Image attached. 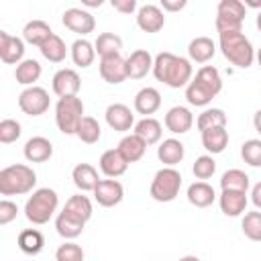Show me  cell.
I'll return each instance as SVG.
<instances>
[{
    "instance_id": "obj_1",
    "label": "cell",
    "mask_w": 261,
    "mask_h": 261,
    "mask_svg": "<svg viewBox=\"0 0 261 261\" xmlns=\"http://www.w3.org/2000/svg\"><path fill=\"white\" fill-rule=\"evenodd\" d=\"M192 61L179 55H173L169 51H161L155 55L153 61V75L157 82L169 86V88H184L192 82Z\"/></svg>"
},
{
    "instance_id": "obj_2",
    "label": "cell",
    "mask_w": 261,
    "mask_h": 261,
    "mask_svg": "<svg viewBox=\"0 0 261 261\" xmlns=\"http://www.w3.org/2000/svg\"><path fill=\"white\" fill-rule=\"evenodd\" d=\"M37 186V173L24 163L8 165L0 171V194L2 196H22L33 192Z\"/></svg>"
},
{
    "instance_id": "obj_3",
    "label": "cell",
    "mask_w": 261,
    "mask_h": 261,
    "mask_svg": "<svg viewBox=\"0 0 261 261\" xmlns=\"http://www.w3.org/2000/svg\"><path fill=\"white\" fill-rule=\"evenodd\" d=\"M218 41H220V51H222L224 59H228L232 65H237L241 69H247L253 65L255 49L243 33H220Z\"/></svg>"
},
{
    "instance_id": "obj_4",
    "label": "cell",
    "mask_w": 261,
    "mask_h": 261,
    "mask_svg": "<svg viewBox=\"0 0 261 261\" xmlns=\"http://www.w3.org/2000/svg\"><path fill=\"white\" fill-rule=\"evenodd\" d=\"M57 206H59L57 192L51 190V188H39L27 200V204H24V216L33 224H47L51 220V216L55 214Z\"/></svg>"
},
{
    "instance_id": "obj_5",
    "label": "cell",
    "mask_w": 261,
    "mask_h": 261,
    "mask_svg": "<svg viewBox=\"0 0 261 261\" xmlns=\"http://www.w3.org/2000/svg\"><path fill=\"white\" fill-rule=\"evenodd\" d=\"M84 120V102L77 96L59 98L55 104V122L63 135H75Z\"/></svg>"
},
{
    "instance_id": "obj_6",
    "label": "cell",
    "mask_w": 261,
    "mask_h": 261,
    "mask_svg": "<svg viewBox=\"0 0 261 261\" xmlns=\"http://www.w3.org/2000/svg\"><path fill=\"white\" fill-rule=\"evenodd\" d=\"M181 188V173L175 167H161L149 188V194L155 202H173Z\"/></svg>"
},
{
    "instance_id": "obj_7",
    "label": "cell",
    "mask_w": 261,
    "mask_h": 261,
    "mask_svg": "<svg viewBox=\"0 0 261 261\" xmlns=\"http://www.w3.org/2000/svg\"><path fill=\"white\" fill-rule=\"evenodd\" d=\"M247 8L241 0H220L216 8V31L220 33H243Z\"/></svg>"
},
{
    "instance_id": "obj_8",
    "label": "cell",
    "mask_w": 261,
    "mask_h": 261,
    "mask_svg": "<svg viewBox=\"0 0 261 261\" xmlns=\"http://www.w3.org/2000/svg\"><path fill=\"white\" fill-rule=\"evenodd\" d=\"M18 108L29 116H41L49 110V92L41 86L24 88L18 94Z\"/></svg>"
},
{
    "instance_id": "obj_9",
    "label": "cell",
    "mask_w": 261,
    "mask_h": 261,
    "mask_svg": "<svg viewBox=\"0 0 261 261\" xmlns=\"http://www.w3.org/2000/svg\"><path fill=\"white\" fill-rule=\"evenodd\" d=\"M61 22L65 29H69L71 33L82 35V39L90 33H94L96 29V20L92 16V12L84 10V8H67L61 16Z\"/></svg>"
},
{
    "instance_id": "obj_10",
    "label": "cell",
    "mask_w": 261,
    "mask_h": 261,
    "mask_svg": "<svg viewBox=\"0 0 261 261\" xmlns=\"http://www.w3.org/2000/svg\"><path fill=\"white\" fill-rule=\"evenodd\" d=\"M53 92L55 96L59 98H69V96H77L80 88H82V80H80V73L71 67H63L59 69L55 75H53Z\"/></svg>"
},
{
    "instance_id": "obj_11",
    "label": "cell",
    "mask_w": 261,
    "mask_h": 261,
    "mask_svg": "<svg viewBox=\"0 0 261 261\" xmlns=\"http://www.w3.org/2000/svg\"><path fill=\"white\" fill-rule=\"evenodd\" d=\"M137 24L145 33H159L165 27V12L157 4H143L137 10Z\"/></svg>"
},
{
    "instance_id": "obj_12",
    "label": "cell",
    "mask_w": 261,
    "mask_h": 261,
    "mask_svg": "<svg viewBox=\"0 0 261 261\" xmlns=\"http://www.w3.org/2000/svg\"><path fill=\"white\" fill-rule=\"evenodd\" d=\"M94 198L100 206L104 208H112L116 204L122 202L124 198V188L118 179H100L96 190H94Z\"/></svg>"
},
{
    "instance_id": "obj_13",
    "label": "cell",
    "mask_w": 261,
    "mask_h": 261,
    "mask_svg": "<svg viewBox=\"0 0 261 261\" xmlns=\"http://www.w3.org/2000/svg\"><path fill=\"white\" fill-rule=\"evenodd\" d=\"M104 116H106V124L116 133H126L135 126V114L130 112V108L126 104H120V102L110 104L106 108Z\"/></svg>"
},
{
    "instance_id": "obj_14",
    "label": "cell",
    "mask_w": 261,
    "mask_h": 261,
    "mask_svg": "<svg viewBox=\"0 0 261 261\" xmlns=\"http://www.w3.org/2000/svg\"><path fill=\"white\" fill-rule=\"evenodd\" d=\"M98 69H100L102 80L108 84H122L128 77L126 75V59L120 53L110 55V57H102Z\"/></svg>"
},
{
    "instance_id": "obj_15",
    "label": "cell",
    "mask_w": 261,
    "mask_h": 261,
    "mask_svg": "<svg viewBox=\"0 0 261 261\" xmlns=\"http://www.w3.org/2000/svg\"><path fill=\"white\" fill-rule=\"evenodd\" d=\"M163 122H165V128L169 133H173V135H186L194 126V114L186 106H173V108L167 110Z\"/></svg>"
},
{
    "instance_id": "obj_16",
    "label": "cell",
    "mask_w": 261,
    "mask_h": 261,
    "mask_svg": "<svg viewBox=\"0 0 261 261\" xmlns=\"http://www.w3.org/2000/svg\"><path fill=\"white\" fill-rule=\"evenodd\" d=\"M24 57V41L6 33V31H0V59L8 65L12 63H20Z\"/></svg>"
},
{
    "instance_id": "obj_17",
    "label": "cell",
    "mask_w": 261,
    "mask_h": 261,
    "mask_svg": "<svg viewBox=\"0 0 261 261\" xmlns=\"http://www.w3.org/2000/svg\"><path fill=\"white\" fill-rule=\"evenodd\" d=\"M153 61H155V57L147 49H135L126 57V75L130 80L145 77L149 71H153Z\"/></svg>"
},
{
    "instance_id": "obj_18",
    "label": "cell",
    "mask_w": 261,
    "mask_h": 261,
    "mask_svg": "<svg viewBox=\"0 0 261 261\" xmlns=\"http://www.w3.org/2000/svg\"><path fill=\"white\" fill-rule=\"evenodd\" d=\"M22 153H24V159H27L29 163H45V161H49L51 155H53V145H51V141L45 139V137H31V139L24 143Z\"/></svg>"
},
{
    "instance_id": "obj_19",
    "label": "cell",
    "mask_w": 261,
    "mask_h": 261,
    "mask_svg": "<svg viewBox=\"0 0 261 261\" xmlns=\"http://www.w3.org/2000/svg\"><path fill=\"white\" fill-rule=\"evenodd\" d=\"M159 108H161V94H159L157 88L147 86V88H141L137 92V96H135V110L139 114H143L147 118V116L155 114Z\"/></svg>"
},
{
    "instance_id": "obj_20",
    "label": "cell",
    "mask_w": 261,
    "mask_h": 261,
    "mask_svg": "<svg viewBox=\"0 0 261 261\" xmlns=\"http://www.w3.org/2000/svg\"><path fill=\"white\" fill-rule=\"evenodd\" d=\"M126 167H128V163H126V159L120 155L118 149H108V151H104V153L100 155V171H102L108 179L120 177V175L126 171Z\"/></svg>"
},
{
    "instance_id": "obj_21",
    "label": "cell",
    "mask_w": 261,
    "mask_h": 261,
    "mask_svg": "<svg viewBox=\"0 0 261 261\" xmlns=\"http://www.w3.org/2000/svg\"><path fill=\"white\" fill-rule=\"evenodd\" d=\"M184 155H186L184 143L177 139H163L157 147V157L165 167H175L177 163H181Z\"/></svg>"
},
{
    "instance_id": "obj_22",
    "label": "cell",
    "mask_w": 261,
    "mask_h": 261,
    "mask_svg": "<svg viewBox=\"0 0 261 261\" xmlns=\"http://www.w3.org/2000/svg\"><path fill=\"white\" fill-rule=\"evenodd\" d=\"M84 226L86 222L73 214H69L67 210H61L55 218V228H57V234L71 241V239H77L82 232H84Z\"/></svg>"
},
{
    "instance_id": "obj_23",
    "label": "cell",
    "mask_w": 261,
    "mask_h": 261,
    "mask_svg": "<svg viewBox=\"0 0 261 261\" xmlns=\"http://www.w3.org/2000/svg\"><path fill=\"white\" fill-rule=\"evenodd\" d=\"M71 179H73L75 188L82 190V192H94L98 181H100L98 169L94 165H90V163H77L73 167V171H71Z\"/></svg>"
},
{
    "instance_id": "obj_24",
    "label": "cell",
    "mask_w": 261,
    "mask_h": 261,
    "mask_svg": "<svg viewBox=\"0 0 261 261\" xmlns=\"http://www.w3.org/2000/svg\"><path fill=\"white\" fill-rule=\"evenodd\" d=\"M218 204L224 216L237 218L247 210V194L245 192H222L218 198Z\"/></svg>"
},
{
    "instance_id": "obj_25",
    "label": "cell",
    "mask_w": 261,
    "mask_h": 261,
    "mask_svg": "<svg viewBox=\"0 0 261 261\" xmlns=\"http://www.w3.org/2000/svg\"><path fill=\"white\" fill-rule=\"evenodd\" d=\"M188 202L196 208H208L214 200H216V194H214V188L206 181H194L188 186Z\"/></svg>"
},
{
    "instance_id": "obj_26",
    "label": "cell",
    "mask_w": 261,
    "mask_h": 261,
    "mask_svg": "<svg viewBox=\"0 0 261 261\" xmlns=\"http://www.w3.org/2000/svg\"><path fill=\"white\" fill-rule=\"evenodd\" d=\"M216 53V45L210 37H196L190 41L188 45V55H190V61H196V63H206L214 57Z\"/></svg>"
},
{
    "instance_id": "obj_27",
    "label": "cell",
    "mask_w": 261,
    "mask_h": 261,
    "mask_svg": "<svg viewBox=\"0 0 261 261\" xmlns=\"http://www.w3.org/2000/svg\"><path fill=\"white\" fill-rule=\"evenodd\" d=\"M116 149H118L120 155L126 159V163H135V161L143 159V155H145V151H147V143H145L141 137H137V135L133 133V135L122 137Z\"/></svg>"
},
{
    "instance_id": "obj_28",
    "label": "cell",
    "mask_w": 261,
    "mask_h": 261,
    "mask_svg": "<svg viewBox=\"0 0 261 261\" xmlns=\"http://www.w3.org/2000/svg\"><path fill=\"white\" fill-rule=\"evenodd\" d=\"M135 135L141 137L147 147L149 145H157L161 141V135H163V126L157 118L153 116H147V118H141L139 122H135Z\"/></svg>"
},
{
    "instance_id": "obj_29",
    "label": "cell",
    "mask_w": 261,
    "mask_h": 261,
    "mask_svg": "<svg viewBox=\"0 0 261 261\" xmlns=\"http://www.w3.org/2000/svg\"><path fill=\"white\" fill-rule=\"evenodd\" d=\"M202 145L208 153L218 155L226 149L228 145V130L226 126H216V128H208L202 133Z\"/></svg>"
},
{
    "instance_id": "obj_30",
    "label": "cell",
    "mask_w": 261,
    "mask_h": 261,
    "mask_svg": "<svg viewBox=\"0 0 261 261\" xmlns=\"http://www.w3.org/2000/svg\"><path fill=\"white\" fill-rule=\"evenodd\" d=\"M53 35V31H51V27L45 22V20H29L27 24H24V29H22V39L27 41V43H31V45H35V47H41L49 37Z\"/></svg>"
},
{
    "instance_id": "obj_31",
    "label": "cell",
    "mask_w": 261,
    "mask_h": 261,
    "mask_svg": "<svg viewBox=\"0 0 261 261\" xmlns=\"http://www.w3.org/2000/svg\"><path fill=\"white\" fill-rule=\"evenodd\" d=\"M16 243H18V249L22 253H27V255H39L43 251V247H45V237L37 228H24V230H20Z\"/></svg>"
},
{
    "instance_id": "obj_32",
    "label": "cell",
    "mask_w": 261,
    "mask_h": 261,
    "mask_svg": "<svg viewBox=\"0 0 261 261\" xmlns=\"http://www.w3.org/2000/svg\"><path fill=\"white\" fill-rule=\"evenodd\" d=\"M41 71H43V67H41V63L37 59H22L14 69V77H16V82L20 86L31 88L41 77Z\"/></svg>"
},
{
    "instance_id": "obj_33",
    "label": "cell",
    "mask_w": 261,
    "mask_h": 261,
    "mask_svg": "<svg viewBox=\"0 0 261 261\" xmlns=\"http://www.w3.org/2000/svg\"><path fill=\"white\" fill-rule=\"evenodd\" d=\"M194 82H198L202 88H206L214 98L220 94L222 90V77H220V71L212 65H202L198 71H196V77Z\"/></svg>"
},
{
    "instance_id": "obj_34",
    "label": "cell",
    "mask_w": 261,
    "mask_h": 261,
    "mask_svg": "<svg viewBox=\"0 0 261 261\" xmlns=\"http://www.w3.org/2000/svg\"><path fill=\"white\" fill-rule=\"evenodd\" d=\"M71 59L77 67H90L96 59V49L88 39H75L71 43Z\"/></svg>"
},
{
    "instance_id": "obj_35",
    "label": "cell",
    "mask_w": 261,
    "mask_h": 261,
    "mask_svg": "<svg viewBox=\"0 0 261 261\" xmlns=\"http://www.w3.org/2000/svg\"><path fill=\"white\" fill-rule=\"evenodd\" d=\"M39 51H41V55H43L47 61H51V63H61V61L65 59V55H67V47H65V43H63V39H61L59 35H55V33L39 47Z\"/></svg>"
},
{
    "instance_id": "obj_36",
    "label": "cell",
    "mask_w": 261,
    "mask_h": 261,
    "mask_svg": "<svg viewBox=\"0 0 261 261\" xmlns=\"http://www.w3.org/2000/svg\"><path fill=\"white\" fill-rule=\"evenodd\" d=\"M249 175L243 169H228L220 177V188L222 192H245L249 190Z\"/></svg>"
},
{
    "instance_id": "obj_37",
    "label": "cell",
    "mask_w": 261,
    "mask_h": 261,
    "mask_svg": "<svg viewBox=\"0 0 261 261\" xmlns=\"http://www.w3.org/2000/svg\"><path fill=\"white\" fill-rule=\"evenodd\" d=\"M94 49L100 55V59L110 57V55H118L120 49H122V39L114 33H100L96 43H94Z\"/></svg>"
},
{
    "instance_id": "obj_38",
    "label": "cell",
    "mask_w": 261,
    "mask_h": 261,
    "mask_svg": "<svg viewBox=\"0 0 261 261\" xmlns=\"http://www.w3.org/2000/svg\"><path fill=\"white\" fill-rule=\"evenodd\" d=\"M63 210H67L69 214H73V216L82 218L84 222H88V220L92 218V212H94L90 198H88V196H82V194H75V196H71V198L65 202Z\"/></svg>"
},
{
    "instance_id": "obj_39",
    "label": "cell",
    "mask_w": 261,
    "mask_h": 261,
    "mask_svg": "<svg viewBox=\"0 0 261 261\" xmlns=\"http://www.w3.org/2000/svg\"><path fill=\"white\" fill-rule=\"evenodd\" d=\"M75 137H77L82 143H86V145H94V143L100 141L102 128H100V124H98V120H96L94 116H84V120H82L80 126H77Z\"/></svg>"
},
{
    "instance_id": "obj_40",
    "label": "cell",
    "mask_w": 261,
    "mask_h": 261,
    "mask_svg": "<svg viewBox=\"0 0 261 261\" xmlns=\"http://www.w3.org/2000/svg\"><path fill=\"white\" fill-rule=\"evenodd\" d=\"M196 126L200 133H204L208 128H216V126H226V114L220 108H206L202 114H198Z\"/></svg>"
},
{
    "instance_id": "obj_41",
    "label": "cell",
    "mask_w": 261,
    "mask_h": 261,
    "mask_svg": "<svg viewBox=\"0 0 261 261\" xmlns=\"http://www.w3.org/2000/svg\"><path fill=\"white\" fill-rule=\"evenodd\" d=\"M241 228L245 232L247 239L255 241V243H261V212L255 210V212H247L243 216V222H241Z\"/></svg>"
},
{
    "instance_id": "obj_42",
    "label": "cell",
    "mask_w": 261,
    "mask_h": 261,
    "mask_svg": "<svg viewBox=\"0 0 261 261\" xmlns=\"http://www.w3.org/2000/svg\"><path fill=\"white\" fill-rule=\"evenodd\" d=\"M212 94L206 90V88H202L198 82H190L188 86H186V100L192 104V106H208L210 102H212Z\"/></svg>"
},
{
    "instance_id": "obj_43",
    "label": "cell",
    "mask_w": 261,
    "mask_h": 261,
    "mask_svg": "<svg viewBox=\"0 0 261 261\" xmlns=\"http://www.w3.org/2000/svg\"><path fill=\"white\" fill-rule=\"evenodd\" d=\"M241 157L251 167H261V139H249L241 145Z\"/></svg>"
},
{
    "instance_id": "obj_44",
    "label": "cell",
    "mask_w": 261,
    "mask_h": 261,
    "mask_svg": "<svg viewBox=\"0 0 261 261\" xmlns=\"http://www.w3.org/2000/svg\"><path fill=\"white\" fill-rule=\"evenodd\" d=\"M192 171H194V175H196L200 181L210 179V177L214 175V171H216V161H214V157H212V155H200V157L194 161Z\"/></svg>"
},
{
    "instance_id": "obj_45",
    "label": "cell",
    "mask_w": 261,
    "mask_h": 261,
    "mask_svg": "<svg viewBox=\"0 0 261 261\" xmlns=\"http://www.w3.org/2000/svg\"><path fill=\"white\" fill-rule=\"evenodd\" d=\"M55 261H84V249L77 243H63L55 251Z\"/></svg>"
},
{
    "instance_id": "obj_46",
    "label": "cell",
    "mask_w": 261,
    "mask_h": 261,
    "mask_svg": "<svg viewBox=\"0 0 261 261\" xmlns=\"http://www.w3.org/2000/svg\"><path fill=\"white\" fill-rule=\"evenodd\" d=\"M20 133H22V128H20V122H18V120H14V118H4V120L0 122V143L10 145V143H14V141L20 137Z\"/></svg>"
},
{
    "instance_id": "obj_47",
    "label": "cell",
    "mask_w": 261,
    "mask_h": 261,
    "mask_svg": "<svg viewBox=\"0 0 261 261\" xmlns=\"http://www.w3.org/2000/svg\"><path fill=\"white\" fill-rule=\"evenodd\" d=\"M16 214H18V206L14 202H10V200H2L0 202V224L2 226L10 224L16 218Z\"/></svg>"
},
{
    "instance_id": "obj_48",
    "label": "cell",
    "mask_w": 261,
    "mask_h": 261,
    "mask_svg": "<svg viewBox=\"0 0 261 261\" xmlns=\"http://www.w3.org/2000/svg\"><path fill=\"white\" fill-rule=\"evenodd\" d=\"M110 6L114 10H118V12H122V14H130V12L137 10V2L135 0H112Z\"/></svg>"
},
{
    "instance_id": "obj_49",
    "label": "cell",
    "mask_w": 261,
    "mask_h": 261,
    "mask_svg": "<svg viewBox=\"0 0 261 261\" xmlns=\"http://www.w3.org/2000/svg\"><path fill=\"white\" fill-rule=\"evenodd\" d=\"M186 0H161V10L165 12H177V10H181V8H186Z\"/></svg>"
},
{
    "instance_id": "obj_50",
    "label": "cell",
    "mask_w": 261,
    "mask_h": 261,
    "mask_svg": "<svg viewBox=\"0 0 261 261\" xmlns=\"http://www.w3.org/2000/svg\"><path fill=\"white\" fill-rule=\"evenodd\" d=\"M251 202L257 206V210H261V181H257L251 190Z\"/></svg>"
},
{
    "instance_id": "obj_51",
    "label": "cell",
    "mask_w": 261,
    "mask_h": 261,
    "mask_svg": "<svg viewBox=\"0 0 261 261\" xmlns=\"http://www.w3.org/2000/svg\"><path fill=\"white\" fill-rule=\"evenodd\" d=\"M253 124H255V130L261 135V108L255 112V116H253Z\"/></svg>"
},
{
    "instance_id": "obj_52",
    "label": "cell",
    "mask_w": 261,
    "mask_h": 261,
    "mask_svg": "<svg viewBox=\"0 0 261 261\" xmlns=\"http://www.w3.org/2000/svg\"><path fill=\"white\" fill-rule=\"evenodd\" d=\"M243 4H245V8H259V12H261V0H245Z\"/></svg>"
},
{
    "instance_id": "obj_53",
    "label": "cell",
    "mask_w": 261,
    "mask_h": 261,
    "mask_svg": "<svg viewBox=\"0 0 261 261\" xmlns=\"http://www.w3.org/2000/svg\"><path fill=\"white\" fill-rule=\"evenodd\" d=\"M179 261H200V257H196V255H184Z\"/></svg>"
},
{
    "instance_id": "obj_54",
    "label": "cell",
    "mask_w": 261,
    "mask_h": 261,
    "mask_svg": "<svg viewBox=\"0 0 261 261\" xmlns=\"http://www.w3.org/2000/svg\"><path fill=\"white\" fill-rule=\"evenodd\" d=\"M84 6H102V0H98V2H92V0H84Z\"/></svg>"
},
{
    "instance_id": "obj_55",
    "label": "cell",
    "mask_w": 261,
    "mask_h": 261,
    "mask_svg": "<svg viewBox=\"0 0 261 261\" xmlns=\"http://www.w3.org/2000/svg\"><path fill=\"white\" fill-rule=\"evenodd\" d=\"M255 57H257V63H259V65H261V47H259V49H257V53H255Z\"/></svg>"
},
{
    "instance_id": "obj_56",
    "label": "cell",
    "mask_w": 261,
    "mask_h": 261,
    "mask_svg": "<svg viewBox=\"0 0 261 261\" xmlns=\"http://www.w3.org/2000/svg\"><path fill=\"white\" fill-rule=\"evenodd\" d=\"M257 29H259V33H261V12L257 14Z\"/></svg>"
}]
</instances>
